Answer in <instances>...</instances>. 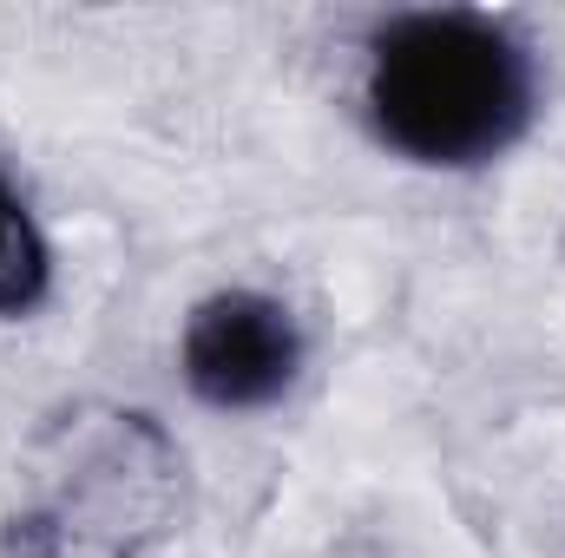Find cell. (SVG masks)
Returning <instances> with one entry per match:
<instances>
[{
	"mask_svg": "<svg viewBox=\"0 0 565 558\" xmlns=\"http://www.w3.org/2000/svg\"><path fill=\"white\" fill-rule=\"evenodd\" d=\"M369 106L382 139L422 164H480L526 132L533 66L480 13H408L375 40Z\"/></svg>",
	"mask_w": 565,
	"mask_h": 558,
	"instance_id": "obj_1",
	"label": "cell"
},
{
	"mask_svg": "<svg viewBox=\"0 0 565 558\" xmlns=\"http://www.w3.org/2000/svg\"><path fill=\"white\" fill-rule=\"evenodd\" d=\"M296 362H302V342H296L289 309L270 296H250V289L211 296L184 329V382L211 408L277 401L296 382Z\"/></svg>",
	"mask_w": 565,
	"mask_h": 558,
	"instance_id": "obj_2",
	"label": "cell"
},
{
	"mask_svg": "<svg viewBox=\"0 0 565 558\" xmlns=\"http://www.w3.org/2000/svg\"><path fill=\"white\" fill-rule=\"evenodd\" d=\"M46 296V244L26 217V204L0 184V315H20Z\"/></svg>",
	"mask_w": 565,
	"mask_h": 558,
	"instance_id": "obj_3",
	"label": "cell"
}]
</instances>
